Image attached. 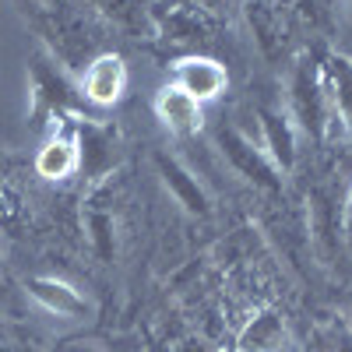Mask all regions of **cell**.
Returning a JSON list of instances; mask_svg holds the SVG:
<instances>
[{
    "instance_id": "1",
    "label": "cell",
    "mask_w": 352,
    "mask_h": 352,
    "mask_svg": "<svg viewBox=\"0 0 352 352\" xmlns=\"http://www.w3.org/2000/svg\"><path fill=\"white\" fill-rule=\"evenodd\" d=\"M28 18L67 67H85L102 43V18L85 0H25Z\"/></svg>"
},
{
    "instance_id": "2",
    "label": "cell",
    "mask_w": 352,
    "mask_h": 352,
    "mask_svg": "<svg viewBox=\"0 0 352 352\" xmlns=\"http://www.w3.org/2000/svg\"><path fill=\"white\" fill-rule=\"evenodd\" d=\"M285 113L292 116L296 131H303L314 141H324L328 127H331V109L320 88V74H317V56L300 53L289 67V106Z\"/></svg>"
},
{
    "instance_id": "3",
    "label": "cell",
    "mask_w": 352,
    "mask_h": 352,
    "mask_svg": "<svg viewBox=\"0 0 352 352\" xmlns=\"http://www.w3.org/2000/svg\"><path fill=\"white\" fill-rule=\"evenodd\" d=\"M215 141H219V152L226 155V162L236 169L243 180H250V184L261 187V190H272V194L282 190V173H278V166L268 159V152L261 148V141L247 138V134L236 131V127H219Z\"/></svg>"
},
{
    "instance_id": "4",
    "label": "cell",
    "mask_w": 352,
    "mask_h": 352,
    "mask_svg": "<svg viewBox=\"0 0 352 352\" xmlns=\"http://www.w3.org/2000/svg\"><path fill=\"white\" fill-rule=\"evenodd\" d=\"M169 85H176L180 92H187L190 99L204 102H215L226 96L229 88V71L222 60L208 53H184L169 64Z\"/></svg>"
},
{
    "instance_id": "5",
    "label": "cell",
    "mask_w": 352,
    "mask_h": 352,
    "mask_svg": "<svg viewBox=\"0 0 352 352\" xmlns=\"http://www.w3.org/2000/svg\"><path fill=\"white\" fill-rule=\"evenodd\" d=\"M127 92V64L120 53H96L92 60L81 67V81H78V96L92 106H113L120 102V96Z\"/></svg>"
},
{
    "instance_id": "6",
    "label": "cell",
    "mask_w": 352,
    "mask_h": 352,
    "mask_svg": "<svg viewBox=\"0 0 352 352\" xmlns=\"http://www.w3.org/2000/svg\"><path fill=\"white\" fill-rule=\"evenodd\" d=\"M317 74L331 109V124L352 134V56L342 50H324L317 56Z\"/></svg>"
},
{
    "instance_id": "7",
    "label": "cell",
    "mask_w": 352,
    "mask_h": 352,
    "mask_svg": "<svg viewBox=\"0 0 352 352\" xmlns=\"http://www.w3.org/2000/svg\"><path fill=\"white\" fill-rule=\"evenodd\" d=\"M261 148L268 152V159L278 166V173H289L296 166V124L282 106H261Z\"/></svg>"
},
{
    "instance_id": "8",
    "label": "cell",
    "mask_w": 352,
    "mask_h": 352,
    "mask_svg": "<svg viewBox=\"0 0 352 352\" xmlns=\"http://www.w3.org/2000/svg\"><path fill=\"white\" fill-rule=\"evenodd\" d=\"M247 21L254 28L257 46L264 50V56L282 60L289 53V43H292V25L285 21L282 8L275 0H247Z\"/></svg>"
},
{
    "instance_id": "9",
    "label": "cell",
    "mask_w": 352,
    "mask_h": 352,
    "mask_svg": "<svg viewBox=\"0 0 352 352\" xmlns=\"http://www.w3.org/2000/svg\"><path fill=\"white\" fill-rule=\"evenodd\" d=\"M106 25L120 28L127 36H155V11L159 0H85Z\"/></svg>"
},
{
    "instance_id": "10",
    "label": "cell",
    "mask_w": 352,
    "mask_h": 352,
    "mask_svg": "<svg viewBox=\"0 0 352 352\" xmlns=\"http://www.w3.org/2000/svg\"><path fill=\"white\" fill-rule=\"evenodd\" d=\"M152 106H155V116L162 120V127L176 138H190L204 124V106L197 99H190L187 92H180L176 85H162Z\"/></svg>"
},
{
    "instance_id": "11",
    "label": "cell",
    "mask_w": 352,
    "mask_h": 352,
    "mask_svg": "<svg viewBox=\"0 0 352 352\" xmlns=\"http://www.w3.org/2000/svg\"><path fill=\"white\" fill-rule=\"evenodd\" d=\"M81 169V148H78V134L74 131H53L43 148L36 152V173L50 184L71 180V176Z\"/></svg>"
},
{
    "instance_id": "12",
    "label": "cell",
    "mask_w": 352,
    "mask_h": 352,
    "mask_svg": "<svg viewBox=\"0 0 352 352\" xmlns=\"http://www.w3.org/2000/svg\"><path fill=\"white\" fill-rule=\"evenodd\" d=\"M289 342L285 320L278 310L261 307L257 314L247 317V324L236 335V352H282Z\"/></svg>"
},
{
    "instance_id": "13",
    "label": "cell",
    "mask_w": 352,
    "mask_h": 352,
    "mask_svg": "<svg viewBox=\"0 0 352 352\" xmlns=\"http://www.w3.org/2000/svg\"><path fill=\"white\" fill-rule=\"evenodd\" d=\"M25 292L32 296L43 310L56 314V317H85L88 314V303L85 296L67 285L64 278H53V275H36V278H28L25 282Z\"/></svg>"
},
{
    "instance_id": "14",
    "label": "cell",
    "mask_w": 352,
    "mask_h": 352,
    "mask_svg": "<svg viewBox=\"0 0 352 352\" xmlns=\"http://www.w3.org/2000/svg\"><path fill=\"white\" fill-rule=\"evenodd\" d=\"M155 162H159V173H162V184L169 187V194L180 201L190 215H208V212H212L208 190L201 187V180H197V176H194L184 162H176V159H169V155H159Z\"/></svg>"
},
{
    "instance_id": "15",
    "label": "cell",
    "mask_w": 352,
    "mask_h": 352,
    "mask_svg": "<svg viewBox=\"0 0 352 352\" xmlns=\"http://www.w3.org/2000/svg\"><path fill=\"white\" fill-rule=\"evenodd\" d=\"M88 229H92V243H96V250L106 257V254L113 250V219L102 215V212H96V215H88Z\"/></svg>"
},
{
    "instance_id": "16",
    "label": "cell",
    "mask_w": 352,
    "mask_h": 352,
    "mask_svg": "<svg viewBox=\"0 0 352 352\" xmlns=\"http://www.w3.org/2000/svg\"><path fill=\"white\" fill-rule=\"evenodd\" d=\"M187 4H190V8H197V11H204L208 18H215V14H222V11L232 4V0H187Z\"/></svg>"
},
{
    "instance_id": "17",
    "label": "cell",
    "mask_w": 352,
    "mask_h": 352,
    "mask_svg": "<svg viewBox=\"0 0 352 352\" xmlns=\"http://www.w3.org/2000/svg\"><path fill=\"white\" fill-rule=\"evenodd\" d=\"M342 226H345V236H349V243H352V194H349V201H345V219H342Z\"/></svg>"
},
{
    "instance_id": "18",
    "label": "cell",
    "mask_w": 352,
    "mask_h": 352,
    "mask_svg": "<svg viewBox=\"0 0 352 352\" xmlns=\"http://www.w3.org/2000/svg\"><path fill=\"white\" fill-rule=\"evenodd\" d=\"M11 300V285H8V275H4V268H0V303H8Z\"/></svg>"
},
{
    "instance_id": "19",
    "label": "cell",
    "mask_w": 352,
    "mask_h": 352,
    "mask_svg": "<svg viewBox=\"0 0 352 352\" xmlns=\"http://www.w3.org/2000/svg\"><path fill=\"white\" fill-rule=\"evenodd\" d=\"M349 25H352V0H349Z\"/></svg>"
},
{
    "instance_id": "20",
    "label": "cell",
    "mask_w": 352,
    "mask_h": 352,
    "mask_svg": "<svg viewBox=\"0 0 352 352\" xmlns=\"http://www.w3.org/2000/svg\"><path fill=\"white\" fill-rule=\"evenodd\" d=\"M159 4H176V0H159Z\"/></svg>"
}]
</instances>
